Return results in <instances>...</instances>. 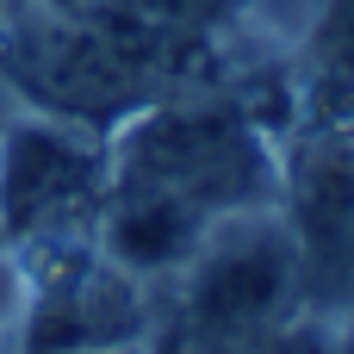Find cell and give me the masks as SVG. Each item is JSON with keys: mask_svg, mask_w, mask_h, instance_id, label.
Here are the masks:
<instances>
[{"mask_svg": "<svg viewBox=\"0 0 354 354\" xmlns=\"http://www.w3.org/2000/svg\"><path fill=\"white\" fill-rule=\"evenodd\" d=\"M0 6H6V0H0Z\"/></svg>", "mask_w": 354, "mask_h": 354, "instance_id": "obj_8", "label": "cell"}, {"mask_svg": "<svg viewBox=\"0 0 354 354\" xmlns=\"http://www.w3.org/2000/svg\"><path fill=\"white\" fill-rule=\"evenodd\" d=\"M311 311L299 236L280 205L224 218L168 280L143 354H268Z\"/></svg>", "mask_w": 354, "mask_h": 354, "instance_id": "obj_2", "label": "cell"}, {"mask_svg": "<svg viewBox=\"0 0 354 354\" xmlns=\"http://www.w3.org/2000/svg\"><path fill=\"white\" fill-rule=\"evenodd\" d=\"M156 286L118 268L100 236L31 249V311L25 354H81V348H131L149 342Z\"/></svg>", "mask_w": 354, "mask_h": 354, "instance_id": "obj_4", "label": "cell"}, {"mask_svg": "<svg viewBox=\"0 0 354 354\" xmlns=\"http://www.w3.org/2000/svg\"><path fill=\"white\" fill-rule=\"evenodd\" d=\"M50 6H81V0H50Z\"/></svg>", "mask_w": 354, "mask_h": 354, "instance_id": "obj_7", "label": "cell"}, {"mask_svg": "<svg viewBox=\"0 0 354 354\" xmlns=\"http://www.w3.org/2000/svg\"><path fill=\"white\" fill-rule=\"evenodd\" d=\"M81 354H143V342H131V348H81Z\"/></svg>", "mask_w": 354, "mask_h": 354, "instance_id": "obj_6", "label": "cell"}, {"mask_svg": "<svg viewBox=\"0 0 354 354\" xmlns=\"http://www.w3.org/2000/svg\"><path fill=\"white\" fill-rule=\"evenodd\" d=\"M354 137V0H305L286 50V131L280 143Z\"/></svg>", "mask_w": 354, "mask_h": 354, "instance_id": "obj_5", "label": "cell"}, {"mask_svg": "<svg viewBox=\"0 0 354 354\" xmlns=\"http://www.w3.org/2000/svg\"><path fill=\"white\" fill-rule=\"evenodd\" d=\"M280 205V137L236 87H187L112 124L100 249L137 280H168L224 218Z\"/></svg>", "mask_w": 354, "mask_h": 354, "instance_id": "obj_1", "label": "cell"}, {"mask_svg": "<svg viewBox=\"0 0 354 354\" xmlns=\"http://www.w3.org/2000/svg\"><path fill=\"white\" fill-rule=\"evenodd\" d=\"M112 187V131L75 118H19L0 131V236L12 249H50L100 236Z\"/></svg>", "mask_w": 354, "mask_h": 354, "instance_id": "obj_3", "label": "cell"}]
</instances>
